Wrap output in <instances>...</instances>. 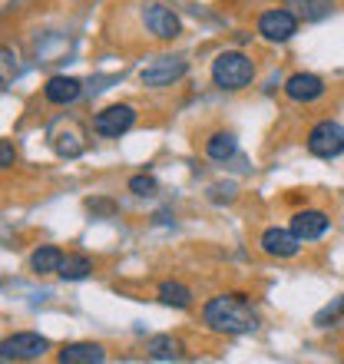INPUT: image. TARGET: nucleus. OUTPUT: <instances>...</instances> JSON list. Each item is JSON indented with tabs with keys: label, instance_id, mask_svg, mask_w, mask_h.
Returning <instances> with one entry per match:
<instances>
[{
	"label": "nucleus",
	"instance_id": "4",
	"mask_svg": "<svg viewBox=\"0 0 344 364\" xmlns=\"http://www.w3.org/2000/svg\"><path fill=\"white\" fill-rule=\"evenodd\" d=\"M50 341L37 331H17V335L4 338V345H0V358L4 361H37V358L47 355Z\"/></svg>",
	"mask_w": 344,
	"mask_h": 364
},
{
	"label": "nucleus",
	"instance_id": "15",
	"mask_svg": "<svg viewBox=\"0 0 344 364\" xmlns=\"http://www.w3.org/2000/svg\"><path fill=\"white\" fill-rule=\"evenodd\" d=\"M60 262H63V252L57 245H40L30 255V272L33 275H53V272H60Z\"/></svg>",
	"mask_w": 344,
	"mask_h": 364
},
{
	"label": "nucleus",
	"instance_id": "1",
	"mask_svg": "<svg viewBox=\"0 0 344 364\" xmlns=\"http://www.w3.org/2000/svg\"><path fill=\"white\" fill-rule=\"evenodd\" d=\"M202 321L215 331V335H249L258 328V318L245 295H219L205 301L202 308Z\"/></svg>",
	"mask_w": 344,
	"mask_h": 364
},
{
	"label": "nucleus",
	"instance_id": "24",
	"mask_svg": "<svg viewBox=\"0 0 344 364\" xmlns=\"http://www.w3.org/2000/svg\"><path fill=\"white\" fill-rule=\"evenodd\" d=\"M10 67L17 70V57H14L10 50H4V80H10Z\"/></svg>",
	"mask_w": 344,
	"mask_h": 364
},
{
	"label": "nucleus",
	"instance_id": "9",
	"mask_svg": "<svg viewBox=\"0 0 344 364\" xmlns=\"http://www.w3.org/2000/svg\"><path fill=\"white\" fill-rule=\"evenodd\" d=\"M258 245H262V252L272 255V259H295L298 249H301V239H298L291 229H278V225H272V229L262 232Z\"/></svg>",
	"mask_w": 344,
	"mask_h": 364
},
{
	"label": "nucleus",
	"instance_id": "25",
	"mask_svg": "<svg viewBox=\"0 0 344 364\" xmlns=\"http://www.w3.org/2000/svg\"><path fill=\"white\" fill-rule=\"evenodd\" d=\"M90 209L93 212H113V205H109V202H90Z\"/></svg>",
	"mask_w": 344,
	"mask_h": 364
},
{
	"label": "nucleus",
	"instance_id": "10",
	"mask_svg": "<svg viewBox=\"0 0 344 364\" xmlns=\"http://www.w3.org/2000/svg\"><path fill=\"white\" fill-rule=\"evenodd\" d=\"M285 93L295 103H315L318 96H325V80L315 73H291L285 80Z\"/></svg>",
	"mask_w": 344,
	"mask_h": 364
},
{
	"label": "nucleus",
	"instance_id": "12",
	"mask_svg": "<svg viewBox=\"0 0 344 364\" xmlns=\"http://www.w3.org/2000/svg\"><path fill=\"white\" fill-rule=\"evenodd\" d=\"M80 93H83V83H80L77 77H50L47 87H43V96H47V103H53V106L77 103Z\"/></svg>",
	"mask_w": 344,
	"mask_h": 364
},
{
	"label": "nucleus",
	"instance_id": "6",
	"mask_svg": "<svg viewBox=\"0 0 344 364\" xmlns=\"http://www.w3.org/2000/svg\"><path fill=\"white\" fill-rule=\"evenodd\" d=\"M258 33L268 40V43H285L298 33V17L295 10L288 7H275V10H265L258 17Z\"/></svg>",
	"mask_w": 344,
	"mask_h": 364
},
{
	"label": "nucleus",
	"instance_id": "18",
	"mask_svg": "<svg viewBox=\"0 0 344 364\" xmlns=\"http://www.w3.org/2000/svg\"><path fill=\"white\" fill-rule=\"evenodd\" d=\"M156 295H159V301H163L166 308H189L192 305V291L182 285V282H163Z\"/></svg>",
	"mask_w": 344,
	"mask_h": 364
},
{
	"label": "nucleus",
	"instance_id": "8",
	"mask_svg": "<svg viewBox=\"0 0 344 364\" xmlns=\"http://www.w3.org/2000/svg\"><path fill=\"white\" fill-rule=\"evenodd\" d=\"M186 73H189V63L182 57H159L153 67L143 70V87H149V90L172 87V83H179Z\"/></svg>",
	"mask_w": 344,
	"mask_h": 364
},
{
	"label": "nucleus",
	"instance_id": "20",
	"mask_svg": "<svg viewBox=\"0 0 344 364\" xmlns=\"http://www.w3.org/2000/svg\"><path fill=\"white\" fill-rule=\"evenodd\" d=\"M57 153L60 156H67V159H73V156H80V149H83V143H77V133H63L57 136Z\"/></svg>",
	"mask_w": 344,
	"mask_h": 364
},
{
	"label": "nucleus",
	"instance_id": "21",
	"mask_svg": "<svg viewBox=\"0 0 344 364\" xmlns=\"http://www.w3.org/2000/svg\"><path fill=\"white\" fill-rule=\"evenodd\" d=\"M129 192H136V196H156V179L153 176H133L129 179Z\"/></svg>",
	"mask_w": 344,
	"mask_h": 364
},
{
	"label": "nucleus",
	"instance_id": "23",
	"mask_svg": "<svg viewBox=\"0 0 344 364\" xmlns=\"http://www.w3.org/2000/svg\"><path fill=\"white\" fill-rule=\"evenodd\" d=\"M0 166H4V169H10V166H14V146H10V139H4V143H0Z\"/></svg>",
	"mask_w": 344,
	"mask_h": 364
},
{
	"label": "nucleus",
	"instance_id": "17",
	"mask_svg": "<svg viewBox=\"0 0 344 364\" xmlns=\"http://www.w3.org/2000/svg\"><path fill=\"white\" fill-rule=\"evenodd\" d=\"M235 153H239V143H235L232 133H212L209 139H205V156L215 159V163H229Z\"/></svg>",
	"mask_w": 344,
	"mask_h": 364
},
{
	"label": "nucleus",
	"instance_id": "13",
	"mask_svg": "<svg viewBox=\"0 0 344 364\" xmlns=\"http://www.w3.org/2000/svg\"><path fill=\"white\" fill-rule=\"evenodd\" d=\"M60 364H100L106 358L103 345L93 341H77V345H63L60 348Z\"/></svg>",
	"mask_w": 344,
	"mask_h": 364
},
{
	"label": "nucleus",
	"instance_id": "19",
	"mask_svg": "<svg viewBox=\"0 0 344 364\" xmlns=\"http://www.w3.org/2000/svg\"><path fill=\"white\" fill-rule=\"evenodd\" d=\"M93 272V262L86 259V255H63V262H60V272L57 275L63 278V282H80V278H86Z\"/></svg>",
	"mask_w": 344,
	"mask_h": 364
},
{
	"label": "nucleus",
	"instance_id": "22",
	"mask_svg": "<svg viewBox=\"0 0 344 364\" xmlns=\"http://www.w3.org/2000/svg\"><path fill=\"white\" fill-rule=\"evenodd\" d=\"M341 311H344V295L338 298L335 305H328V308H321V311H318V315H315V325H318V328H325L328 321H335V318L341 315Z\"/></svg>",
	"mask_w": 344,
	"mask_h": 364
},
{
	"label": "nucleus",
	"instance_id": "5",
	"mask_svg": "<svg viewBox=\"0 0 344 364\" xmlns=\"http://www.w3.org/2000/svg\"><path fill=\"white\" fill-rule=\"evenodd\" d=\"M143 23H146V30H149L156 40H176L182 33L179 14H176L172 7H166V4H159V0L143 4Z\"/></svg>",
	"mask_w": 344,
	"mask_h": 364
},
{
	"label": "nucleus",
	"instance_id": "11",
	"mask_svg": "<svg viewBox=\"0 0 344 364\" xmlns=\"http://www.w3.org/2000/svg\"><path fill=\"white\" fill-rule=\"evenodd\" d=\"M328 225H331V219H328L321 209H301L291 215V232H295L301 242H311V239H321L328 232Z\"/></svg>",
	"mask_w": 344,
	"mask_h": 364
},
{
	"label": "nucleus",
	"instance_id": "7",
	"mask_svg": "<svg viewBox=\"0 0 344 364\" xmlns=\"http://www.w3.org/2000/svg\"><path fill=\"white\" fill-rule=\"evenodd\" d=\"M133 123H136V109L129 103H113L93 116V129L100 136H106V139H116V136L129 133Z\"/></svg>",
	"mask_w": 344,
	"mask_h": 364
},
{
	"label": "nucleus",
	"instance_id": "2",
	"mask_svg": "<svg viewBox=\"0 0 344 364\" xmlns=\"http://www.w3.org/2000/svg\"><path fill=\"white\" fill-rule=\"evenodd\" d=\"M255 80V63L239 50H225L212 60V83L219 90H245Z\"/></svg>",
	"mask_w": 344,
	"mask_h": 364
},
{
	"label": "nucleus",
	"instance_id": "3",
	"mask_svg": "<svg viewBox=\"0 0 344 364\" xmlns=\"http://www.w3.org/2000/svg\"><path fill=\"white\" fill-rule=\"evenodd\" d=\"M308 153L318 159H335L344 153V126L335 119H321V123L308 133Z\"/></svg>",
	"mask_w": 344,
	"mask_h": 364
},
{
	"label": "nucleus",
	"instance_id": "16",
	"mask_svg": "<svg viewBox=\"0 0 344 364\" xmlns=\"http://www.w3.org/2000/svg\"><path fill=\"white\" fill-rule=\"evenodd\" d=\"M288 10H295L298 20H325L331 10H335V0H288Z\"/></svg>",
	"mask_w": 344,
	"mask_h": 364
},
{
	"label": "nucleus",
	"instance_id": "14",
	"mask_svg": "<svg viewBox=\"0 0 344 364\" xmlns=\"http://www.w3.org/2000/svg\"><path fill=\"white\" fill-rule=\"evenodd\" d=\"M182 341L179 338H172V335H156L146 341V355L153 358V361H179L182 358Z\"/></svg>",
	"mask_w": 344,
	"mask_h": 364
}]
</instances>
